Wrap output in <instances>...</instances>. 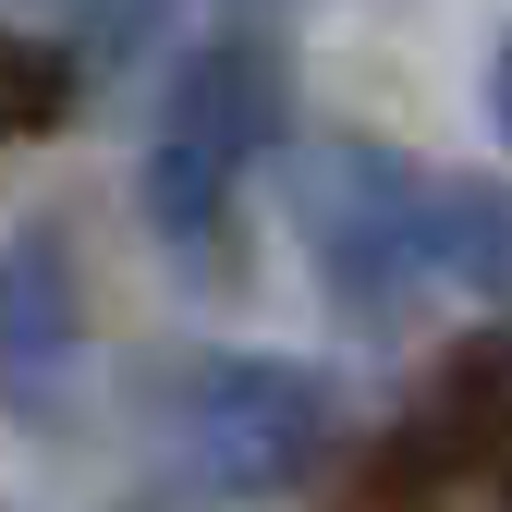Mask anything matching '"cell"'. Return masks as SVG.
Instances as JSON below:
<instances>
[{
	"instance_id": "1",
	"label": "cell",
	"mask_w": 512,
	"mask_h": 512,
	"mask_svg": "<svg viewBox=\"0 0 512 512\" xmlns=\"http://www.w3.org/2000/svg\"><path fill=\"white\" fill-rule=\"evenodd\" d=\"M269 135H281V49L244 37V25L183 49V74L159 98V135H147V171H135V196H147L171 256H220L232 196H244V171H256Z\"/></svg>"
},
{
	"instance_id": "2",
	"label": "cell",
	"mask_w": 512,
	"mask_h": 512,
	"mask_svg": "<svg viewBox=\"0 0 512 512\" xmlns=\"http://www.w3.org/2000/svg\"><path fill=\"white\" fill-rule=\"evenodd\" d=\"M293 220L317 256V293L354 317H391L427 281V171L403 147H378L366 122H330L293 159Z\"/></svg>"
},
{
	"instance_id": "3",
	"label": "cell",
	"mask_w": 512,
	"mask_h": 512,
	"mask_svg": "<svg viewBox=\"0 0 512 512\" xmlns=\"http://www.w3.org/2000/svg\"><path fill=\"white\" fill-rule=\"evenodd\" d=\"M330 378L317 366H281V354H208L183 378V464H196L220 500H281L330 464Z\"/></svg>"
},
{
	"instance_id": "4",
	"label": "cell",
	"mask_w": 512,
	"mask_h": 512,
	"mask_svg": "<svg viewBox=\"0 0 512 512\" xmlns=\"http://www.w3.org/2000/svg\"><path fill=\"white\" fill-rule=\"evenodd\" d=\"M74 403H86V269L61 220H25L0 244V415L74 427Z\"/></svg>"
},
{
	"instance_id": "5",
	"label": "cell",
	"mask_w": 512,
	"mask_h": 512,
	"mask_svg": "<svg viewBox=\"0 0 512 512\" xmlns=\"http://www.w3.org/2000/svg\"><path fill=\"white\" fill-rule=\"evenodd\" d=\"M427 269L512 305V183H427Z\"/></svg>"
},
{
	"instance_id": "6",
	"label": "cell",
	"mask_w": 512,
	"mask_h": 512,
	"mask_svg": "<svg viewBox=\"0 0 512 512\" xmlns=\"http://www.w3.org/2000/svg\"><path fill=\"white\" fill-rule=\"evenodd\" d=\"M488 135L512 147V25H500V49H488Z\"/></svg>"
}]
</instances>
